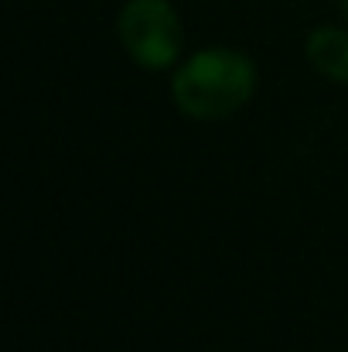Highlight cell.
<instances>
[{
	"label": "cell",
	"instance_id": "obj_1",
	"mask_svg": "<svg viewBox=\"0 0 348 352\" xmlns=\"http://www.w3.org/2000/svg\"><path fill=\"white\" fill-rule=\"evenodd\" d=\"M253 62L229 48L198 52L174 76V100L192 120H222L249 103L253 96Z\"/></svg>",
	"mask_w": 348,
	"mask_h": 352
},
{
	"label": "cell",
	"instance_id": "obj_2",
	"mask_svg": "<svg viewBox=\"0 0 348 352\" xmlns=\"http://www.w3.org/2000/svg\"><path fill=\"white\" fill-rule=\"evenodd\" d=\"M119 38L133 62L164 69L178 58L185 31L167 0H130L119 14Z\"/></svg>",
	"mask_w": 348,
	"mask_h": 352
},
{
	"label": "cell",
	"instance_id": "obj_3",
	"mask_svg": "<svg viewBox=\"0 0 348 352\" xmlns=\"http://www.w3.org/2000/svg\"><path fill=\"white\" fill-rule=\"evenodd\" d=\"M308 58H311V65H314L321 76L348 82V31L318 28V31L308 38Z\"/></svg>",
	"mask_w": 348,
	"mask_h": 352
},
{
	"label": "cell",
	"instance_id": "obj_4",
	"mask_svg": "<svg viewBox=\"0 0 348 352\" xmlns=\"http://www.w3.org/2000/svg\"><path fill=\"white\" fill-rule=\"evenodd\" d=\"M342 14H345V17H348V0H342Z\"/></svg>",
	"mask_w": 348,
	"mask_h": 352
}]
</instances>
